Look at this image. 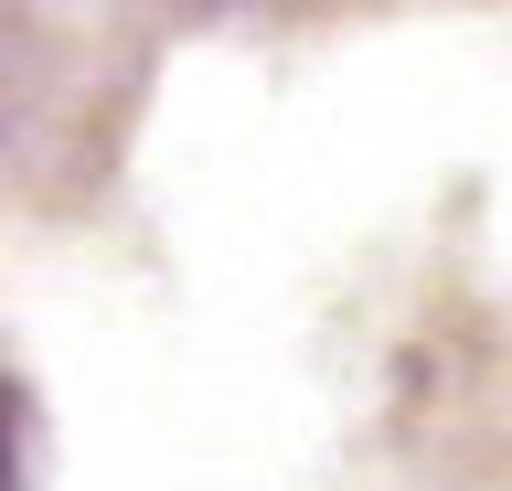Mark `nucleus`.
<instances>
[{
  "label": "nucleus",
  "instance_id": "nucleus-1",
  "mask_svg": "<svg viewBox=\"0 0 512 491\" xmlns=\"http://www.w3.org/2000/svg\"><path fill=\"white\" fill-rule=\"evenodd\" d=\"M0 491H22V406H11V385H0Z\"/></svg>",
  "mask_w": 512,
  "mask_h": 491
}]
</instances>
